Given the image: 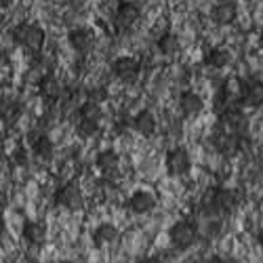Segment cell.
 Returning a JSON list of instances; mask_svg holds the SVG:
<instances>
[{
  "mask_svg": "<svg viewBox=\"0 0 263 263\" xmlns=\"http://www.w3.org/2000/svg\"><path fill=\"white\" fill-rule=\"evenodd\" d=\"M236 204H238L236 192L230 187H223V185H217L204 194L202 204H200V213L211 215V217H221V215L232 213L236 209Z\"/></svg>",
  "mask_w": 263,
  "mask_h": 263,
  "instance_id": "obj_1",
  "label": "cell"
},
{
  "mask_svg": "<svg viewBox=\"0 0 263 263\" xmlns=\"http://www.w3.org/2000/svg\"><path fill=\"white\" fill-rule=\"evenodd\" d=\"M15 45H19L21 49L26 51H32V53H38L45 45V30L36 24H17L11 32Z\"/></svg>",
  "mask_w": 263,
  "mask_h": 263,
  "instance_id": "obj_2",
  "label": "cell"
},
{
  "mask_svg": "<svg viewBox=\"0 0 263 263\" xmlns=\"http://www.w3.org/2000/svg\"><path fill=\"white\" fill-rule=\"evenodd\" d=\"M168 240L177 251H187L198 240V226L192 219H179L168 228Z\"/></svg>",
  "mask_w": 263,
  "mask_h": 263,
  "instance_id": "obj_3",
  "label": "cell"
},
{
  "mask_svg": "<svg viewBox=\"0 0 263 263\" xmlns=\"http://www.w3.org/2000/svg\"><path fill=\"white\" fill-rule=\"evenodd\" d=\"M217 128L226 130V133H230V135L242 137L247 133V128H249V120H247L245 112L238 105H232V107H226V109L219 112Z\"/></svg>",
  "mask_w": 263,
  "mask_h": 263,
  "instance_id": "obj_4",
  "label": "cell"
},
{
  "mask_svg": "<svg viewBox=\"0 0 263 263\" xmlns=\"http://www.w3.org/2000/svg\"><path fill=\"white\" fill-rule=\"evenodd\" d=\"M164 166L171 177H183L192 168V156L185 147H173L166 158H164Z\"/></svg>",
  "mask_w": 263,
  "mask_h": 263,
  "instance_id": "obj_5",
  "label": "cell"
},
{
  "mask_svg": "<svg viewBox=\"0 0 263 263\" xmlns=\"http://www.w3.org/2000/svg\"><path fill=\"white\" fill-rule=\"evenodd\" d=\"M55 202L68 211H80L84 206V196L76 183H65L55 192Z\"/></svg>",
  "mask_w": 263,
  "mask_h": 263,
  "instance_id": "obj_6",
  "label": "cell"
},
{
  "mask_svg": "<svg viewBox=\"0 0 263 263\" xmlns=\"http://www.w3.org/2000/svg\"><path fill=\"white\" fill-rule=\"evenodd\" d=\"M112 72H114V76H116L118 80L130 84V82H135V80L139 78L141 65H139V61H137L135 57H126V55H124V57L114 59V63H112Z\"/></svg>",
  "mask_w": 263,
  "mask_h": 263,
  "instance_id": "obj_7",
  "label": "cell"
},
{
  "mask_svg": "<svg viewBox=\"0 0 263 263\" xmlns=\"http://www.w3.org/2000/svg\"><path fill=\"white\" fill-rule=\"evenodd\" d=\"M38 93L49 103H59L65 93V86L59 82V78L55 74H42L38 80Z\"/></svg>",
  "mask_w": 263,
  "mask_h": 263,
  "instance_id": "obj_8",
  "label": "cell"
},
{
  "mask_svg": "<svg viewBox=\"0 0 263 263\" xmlns=\"http://www.w3.org/2000/svg\"><path fill=\"white\" fill-rule=\"evenodd\" d=\"M238 17V7L234 0H217L211 9V19L217 26H230Z\"/></svg>",
  "mask_w": 263,
  "mask_h": 263,
  "instance_id": "obj_9",
  "label": "cell"
},
{
  "mask_svg": "<svg viewBox=\"0 0 263 263\" xmlns=\"http://www.w3.org/2000/svg\"><path fill=\"white\" fill-rule=\"evenodd\" d=\"M213 147L219 152V154L232 158V156H236L240 152V137L230 135V133H226V130L217 128L213 133Z\"/></svg>",
  "mask_w": 263,
  "mask_h": 263,
  "instance_id": "obj_10",
  "label": "cell"
},
{
  "mask_svg": "<svg viewBox=\"0 0 263 263\" xmlns=\"http://www.w3.org/2000/svg\"><path fill=\"white\" fill-rule=\"evenodd\" d=\"M128 209L133 211L135 215H147L156 209V198L154 194L147 190H137L133 196L128 198Z\"/></svg>",
  "mask_w": 263,
  "mask_h": 263,
  "instance_id": "obj_11",
  "label": "cell"
},
{
  "mask_svg": "<svg viewBox=\"0 0 263 263\" xmlns=\"http://www.w3.org/2000/svg\"><path fill=\"white\" fill-rule=\"evenodd\" d=\"M68 42H70V47L76 51V53H91L93 47H95V38L89 30H84V28H76V30H70L68 34Z\"/></svg>",
  "mask_w": 263,
  "mask_h": 263,
  "instance_id": "obj_12",
  "label": "cell"
},
{
  "mask_svg": "<svg viewBox=\"0 0 263 263\" xmlns=\"http://www.w3.org/2000/svg\"><path fill=\"white\" fill-rule=\"evenodd\" d=\"M179 109H181V114H183L185 118H196V116L202 114L204 99H202L198 93H194V91H185V93H181V97H179Z\"/></svg>",
  "mask_w": 263,
  "mask_h": 263,
  "instance_id": "obj_13",
  "label": "cell"
},
{
  "mask_svg": "<svg viewBox=\"0 0 263 263\" xmlns=\"http://www.w3.org/2000/svg\"><path fill=\"white\" fill-rule=\"evenodd\" d=\"M139 17H141V9L135 3H120L118 9H116V24L122 30L133 28L139 21Z\"/></svg>",
  "mask_w": 263,
  "mask_h": 263,
  "instance_id": "obj_14",
  "label": "cell"
},
{
  "mask_svg": "<svg viewBox=\"0 0 263 263\" xmlns=\"http://www.w3.org/2000/svg\"><path fill=\"white\" fill-rule=\"evenodd\" d=\"M95 164L105 177H112V175H116L120 168V156L114 149H101L95 158Z\"/></svg>",
  "mask_w": 263,
  "mask_h": 263,
  "instance_id": "obj_15",
  "label": "cell"
},
{
  "mask_svg": "<svg viewBox=\"0 0 263 263\" xmlns=\"http://www.w3.org/2000/svg\"><path fill=\"white\" fill-rule=\"evenodd\" d=\"M21 236H24L28 245L40 247V245H45V240H47V228L40 221H26L24 228H21Z\"/></svg>",
  "mask_w": 263,
  "mask_h": 263,
  "instance_id": "obj_16",
  "label": "cell"
},
{
  "mask_svg": "<svg viewBox=\"0 0 263 263\" xmlns=\"http://www.w3.org/2000/svg\"><path fill=\"white\" fill-rule=\"evenodd\" d=\"M118 228L114 223H99L95 230H93V242L95 247L103 249V247H109V245H114L116 240H118Z\"/></svg>",
  "mask_w": 263,
  "mask_h": 263,
  "instance_id": "obj_17",
  "label": "cell"
},
{
  "mask_svg": "<svg viewBox=\"0 0 263 263\" xmlns=\"http://www.w3.org/2000/svg\"><path fill=\"white\" fill-rule=\"evenodd\" d=\"M133 126H135V130L139 135H143V137H152L156 133V128H158V120H156V116L149 112V109H141V112L133 118Z\"/></svg>",
  "mask_w": 263,
  "mask_h": 263,
  "instance_id": "obj_18",
  "label": "cell"
},
{
  "mask_svg": "<svg viewBox=\"0 0 263 263\" xmlns=\"http://www.w3.org/2000/svg\"><path fill=\"white\" fill-rule=\"evenodd\" d=\"M240 105L259 107L263 105V82H242V99Z\"/></svg>",
  "mask_w": 263,
  "mask_h": 263,
  "instance_id": "obj_19",
  "label": "cell"
},
{
  "mask_svg": "<svg viewBox=\"0 0 263 263\" xmlns=\"http://www.w3.org/2000/svg\"><path fill=\"white\" fill-rule=\"evenodd\" d=\"M32 154H34L40 162H49V160H53V156H55V143H53L47 135H40V137H36L34 143H32Z\"/></svg>",
  "mask_w": 263,
  "mask_h": 263,
  "instance_id": "obj_20",
  "label": "cell"
},
{
  "mask_svg": "<svg viewBox=\"0 0 263 263\" xmlns=\"http://www.w3.org/2000/svg\"><path fill=\"white\" fill-rule=\"evenodd\" d=\"M202 61H204L206 68H213V70H223L226 65L230 63V53H228L226 49H221V47H211V49L204 53Z\"/></svg>",
  "mask_w": 263,
  "mask_h": 263,
  "instance_id": "obj_21",
  "label": "cell"
},
{
  "mask_svg": "<svg viewBox=\"0 0 263 263\" xmlns=\"http://www.w3.org/2000/svg\"><path fill=\"white\" fill-rule=\"evenodd\" d=\"M156 45H158V51H160L164 57H173V55H177V53H179V49H181L179 38L175 36V34H171V32L162 34V36L158 38Z\"/></svg>",
  "mask_w": 263,
  "mask_h": 263,
  "instance_id": "obj_22",
  "label": "cell"
},
{
  "mask_svg": "<svg viewBox=\"0 0 263 263\" xmlns=\"http://www.w3.org/2000/svg\"><path fill=\"white\" fill-rule=\"evenodd\" d=\"M78 116H80V120L101 122V118H103V109H101V105H97V103L84 101V103L78 107Z\"/></svg>",
  "mask_w": 263,
  "mask_h": 263,
  "instance_id": "obj_23",
  "label": "cell"
},
{
  "mask_svg": "<svg viewBox=\"0 0 263 263\" xmlns=\"http://www.w3.org/2000/svg\"><path fill=\"white\" fill-rule=\"evenodd\" d=\"M19 116H21L19 103H5V107H3V118H5L7 124H15V122L19 120Z\"/></svg>",
  "mask_w": 263,
  "mask_h": 263,
  "instance_id": "obj_24",
  "label": "cell"
},
{
  "mask_svg": "<svg viewBox=\"0 0 263 263\" xmlns=\"http://www.w3.org/2000/svg\"><path fill=\"white\" fill-rule=\"evenodd\" d=\"M97 130H99V122H91V120H80L76 126V133L80 137H93L97 135Z\"/></svg>",
  "mask_w": 263,
  "mask_h": 263,
  "instance_id": "obj_25",
  "label": "cell"
},
{
  "mask_svg": "<svg viewBox=\"0 0 263 263\" xmlns=\"http://www.w3.org/2000/svg\"><path fill=\"white\" fill-rule=\"evenodd\" d=\"M105 99H107V93H105V89H101V86H95V89L86 91V101H91V103L101 105V101H105Z\"/></svg>",
  "mask_w": 263,
  "mask_h": 263,
  "instance_id": "obj_26",
  "label": "cell"
},
{
  "mask_svg": "<svg viewBox=\"0 0 263 263\" xmlns=\"http://www.w3.org/2000/svg\"><path fill=\"white\" fill-rule=\"evenodd\" d=\"M11 156H13V162H15L17 166H26V164H28V160H30V158H28V149H26V147H15Z\"/></svg>",
  "mask_w": 263,
  "mask_h": 263,
  "instance_id": "obj_27",
  "label": "cell"
},
{
  "mask_svg": "<svg viewBox=\"0 0 263 263\" xmlns=\"http://www.w3.org/2000/svg\"><path fill=\"white\" fill-rule=\"evenodd\" d=\"M137 263H164L160 257H143V259H139Z\"/></svg>",
  "mask_w": 263,
  "mask_h": 263,
  "instance_id": "obj_28",
  "label": "cell"
},
{
  "mask_svg": "<svg viewBox=\"0 0 263 263\" xmlns=\"http://www.w3.org/2000/svg\"><path fill=\"white\" fill-rule=\"evenodd\" d=\"M204 263H228V261H226L223 257H209Z\"/></svg>",
  "mask_w": 263,
  "mask_h": 263,
  "instance_id": "obj_29",
  "label": "cell"
},
{
  "mask_svg": "<svg viewBox=\"0 0 263 263\" xmlns=\"http://www.w3.org/2000/svg\"><path fill=\"white\" fill-rule=\"evenodd\" d=\"M257 242H259L261 249H263V230H259V234H257Z\"/></svg>",
  "mask_w": 263,
  "mask_h": 263,
  "instance_id": "obj_30",
  "label": "cell"
},
{
  "mask_svg": "<svg viewBox=\"0 0 263 263\" xmlns=\"http://www.w3.org/2000/svg\"><path fill=\"white\" fill-rule=\"evenodd\" d=\"M259 49L263 51V32H261V36H259Z\"/></svg>",
  "mask_w": 263,
  "mask_h": 263,
  "instance_id": "obj_31",
  "label": "cell"
},
{
  "mask_svg": "<svg viewBox=\"0 0 263 263\" xmlns=\"http://www.w3.org/2000/svg\"><path fill=\"white\" fill-rule=\"evenodd\" d=\"M59 263H72V261H59Z\"/></svg>",
  "mask_w": 263,
  "mask_h": 263,
  "instance_id": "obj_32",
  "label": "cell"
}]
</instances>
